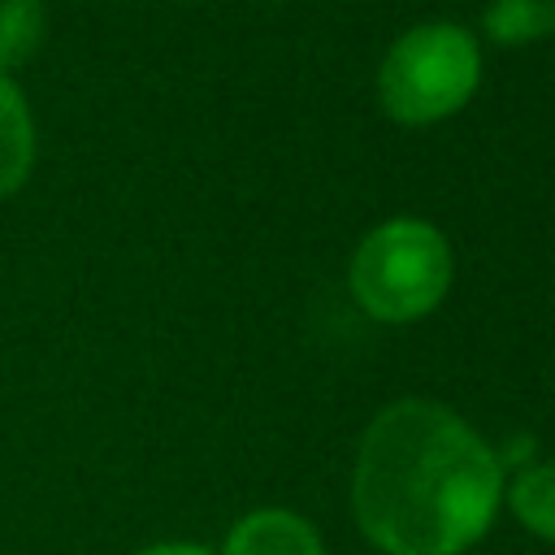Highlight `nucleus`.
I'll list each match as a JSON object with an SVG mask.
<instances>
[{
	"label": "nucleus",
	"instance_id": "20e7f679",
	"mask_svg": "<svg viewBox=\"0 0 555 555\" xmlns=\"http://www.w3.org/2000/svg\"><path fill=\"white\" fill-rule=\"evenodd\" d=\"M221 555H325L312 520L286 507H256L230 525Z\"/></svg>",
	"mask_w": 555,
	"mask_h": 555
},
{
	"label": "nucleus",
	"instance_id": "f257e3e1",
	"mask_svg": "<svg viewBox=\"0 0 555 555\" xmlns=\"http://www.w3.org/2000/svg\"><path fill=\"white\" fill-rule=\"evenodd\" d=\"M503 503L494 447L434 399L382 408L356 451L351 507L386 555H464Z\"/></svg>",
	"mask_w": 555,
	"mask_h": 555
},
{
	"label": "nucleus",
	"instance_id": "423d86ee",
	"mask_svg": "<svg viewBox=\"0 0 555 555\" xmlns=\"http://www.w3.org/2000/svg\"><path fill=\"white\" fill-rule=\"evenodd\" d=\"M503 499L533 538L555 542V460H533L516 468V477L503 486Z\"/></svg>",
	"mask_w": 555,
	"mask_h": 555
},
{
	"label": "nucleus",
	"instance_id": "7ed1b4c3",
	"mask_svg": "<svg viewBox=\"0 0 555 555\" xmlns=\"http://www.w3.org/2000/svg\"><path fill=\"white\" fill-rule=\"evenodd\" d=\"M477 78V39L455 22H421L390 43L377 69V100L399 126H434L473 100Z\"/></svg>",
	"mask_w": 555,
	"mask_h": 555
},
{
	"label": "nucleus",
	"instance_id": "1a4fd4ad",
	"mask_svg": "<svg viewBox=\"0 0 555 555\" xmlns=\"http://www.w3.org/2000/svg\"><path fill=\"white\" fill-rule=\"evenodd\" d=\"M134 555H212V551L208 546H195V542H152V546L134 551Z\"/></svg>",
	"mask_w": 555,
	"mask_h": 555
},
{
	"label": "nucleus",
	"instance_id": "39448f33",
	"mask_svg": "<svg viewBox=\"0 0 555 555\" xmlns=\"http://www.w3.org/2000/svg\"><path fill=\"white\" fill-rule=\"evenodd\" d=\"M35 169V113L17 78L0 74V199L17 195Z\"/></svg>",
	"mask_w": 555,
	"mask_h": 555
},
{
	"label": "nucleus",
	"instance_id": "6e6552de",
	"mask_svg": "<svg viewBox=\"0 0 555 555\" xmlns=\"http://www.w3.org/2000/svg\"><path fill=\"white\" fill-rule=\"evenodd\" d=\"M481 22H486V35L503 48L533 43L555 35V0H490Z\"/></svg>",
	"mask_w": 555,
	"mask_h": 555
},
{
	"label": "nucleus",
	"instance_id": "f03ea898",
	"mask_svg": "<svg viewBox=\"0 0 555 555\" xmlns=\"http://www.w3.org/2000/svg\"><path fill=\"white\" fill-rule=\"evenodd\" d=\"M451 286V247L438 225L421 217H390L373 225L351 256L356 304L386 325L416 321L442 304Z\"/></svg>",
	"mask_w": 555,
	"mask_h": 555
},
{
	"label": "nucleus",
	"instance_id": "0eeeda50",
	"mask_svg": "<svg viewBox=\"0 0 555 555\" xmlns=\"http://www.w3.org/2000/svg\"><path fill=\"white\" fill-rule=\"evenodd\" d=\"M48 39V4L43 0H0V74H17L35 61Z\"/></svg>",
	"mask_w": 555,
	"mask_h": 555
}]
</instances>
